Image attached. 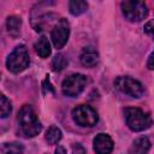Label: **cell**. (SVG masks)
<instances>
[{"label":"cell","mask_w":154,"mask_h":154,"mask_svg":"<svg viewBox=\"0 0 154 154\" xmlns=\"http://www.w3.org/2000/svg\"><path fill=\"white\" fill-rule=\"evenodd\" d=\"M120 10L129 22H141L148 16V6L143 1L126 0L122 1Z\"/></svg>","instance_id":"5"},{"label":"cell","mask_w":154,"mask_h":154,"mask_svg":"<svg viewBox=\"0 0 154 154\" xmlns=\"http://www.w3.org/2000/svg\"><path fill=\"white\" fill-rule=\"evenodd\" d=\"M72 154H87V150L81 143H75L72 146Z\"/></svg>","instance_id":"20"},{"label":"cell","mask_w":154,"mask_h":154,"mask_svg":"<svg viewBox=\"0 0 154 154\" xmlns=\"http://www.w3.org/2000/svg\"><path fill=\"white\" fill-rule=\"evenodd\" d=\"M61 137H63V132L55 125L49 126L48 130L46 131V135H45V138L48 142V144H57L61 140Z\"/></svg>","instance_id":"14"},{"label":"cell","mask_w":154,"mask_h":154,"mask_svg":"<svg viewBox=\"0 0 154 154\" xmlns=\"http://www.w3.org/2000/svg\"><path fill=\"white\" fill-rule=\"evenodd\" d=\"M113 147V140L107 134H97L93 140V148L96 154H111Z\"/></svg>","instance_id":"9"},{"label":"cell","mask_w":154,"mask_h":154,"mask_svg":"<svg viewBox=\"0 0 154 154\" xmlns=\"http://www.w3.org/2000/svg\"><path fill=\"white\" fill-rule=\"evenodd\" d=\"M67 64H69V61L65 58V55L59 53V54H57V55L53 57L52 63H51V66H52V70L53 71L59 72V71H63L67 66Z\"/></svg>","instance_id":"17"},{"label":"cell","mask_w":154,"mask_h":154,"mask_svg":"<svg viewBox=\"0 0 154 154\" xmlns=\"http://www.w3.org/2000/svg\"><path fill=\"white\" fill-rule=\"evenodd\" d=\"M20 26H22V19L18 16H10L6 19V29L8 34L13 37L18 36L20 32Z\"/></svg>","instance_id":"13"},{"label":"cell","mask_w":154,"mask_h":154,"mask_svg":"<svg viewBox=\"0 0 154 154\" xmlns=\"http://www.w3.org/2000/svg\"><path fill=\"white\" fill-rule=\"evenodd\" d=\"M150 147H152V143H150L149 138L146 136H142V137L136 138L132 142V144L130 146V148L128 150V154H147L149 152Z\"/></svg>","instance_id":"11"},{"label":"cell","mask_w":154,"mask_h":154,"mask_svg":"<svg viewBox=\"0 0 154 154\" xmlns=\"http://www.w3.org/2000/svg\"><path fill=\"white\" fill-rule=\"evenodd\" d=\"M147 67L149 70H154V51L149 54L148 57V61H147Z\"/></svg>","instance_id":"21"},{"label":"cell","mask_w":154,"mask_h":154,"mask_svg":"<svg viewBox=\"0 0 154 154\" xmlns=\"http://www.w3.org/2000/svg\"><path fill=\"white\" fill-rule=\"evenodd\" d=\"M88 83V78L82 73H72L67 76L61 83V90L64 95L70 97L78 96L85 88Z\"/></svg>","instance_id":"7"},{"label":"cell","mask_w":154,"mask_h":154,"mask_svg":"<svg viewBox=\"0 0 154 154\" xmlns=\"http://www.w3.org/2000/svg\"><path fill=\"white\" fill-rule=\"evenodd\" d=\"M71 116L73 122L82 128H91L96 125L99 120V116L96 111L88 105H79L75 107L71 112Z\"/></svg>","instance_id":"6"},{"label":"cell","mask_w":154,"mask_h":154,"mask_svg":"<svg viewBox=\"0 0 154 154\" xmlns=\"http://www.w3.org/2000/svg\"><path fill=\"white\" fill-rule=\"evenodd\" d=\"M2 154H23L24 146L19 142H5L1 146Z\"/></svg>","instance_id":"15"},{"label":"cell","mask_w":154,"mask_h":154,"mask_svg":"<svg viewBox=\"0 0 154 154\" xmlns=\"http://www.w3.org/2000/svg\"><path fill=\"white\" fill-rule=\"evenodd\" d=\"M143 31H144L148 36L154 37V19H150V20H148V22L144 24Z\"/></svg>","instance_id":"19"},{"label":"cell","mask_w":154,"mask_h":154,"mask_svg":"<svg viewBox=\"0 0 154 154\" xmlns=\"http://www.w3.org/2000/svg\"><path fill=\"white\" fill-rule=\"evenodd\" d=\"M0 106H1V118H7L11 113V111H12V105L5 95H1Z\"/></svg>","instance_id":"18"},{"label":"cell","mask_w":154,"mask_h":154,"mask_svg":"<svg viewBox=\"0 0 154 154\" xmlns=\"http://www.w3.org/2000/svg\"><path fill=\"white\" fill-rule=\"evenodd\" d=\"M79 60H81V64L83 66H85V67H94L99 63V53L91 46L84 47L82 53H81V55H79Z\"/></svg>","instance_id":"10"},{"label":"cell","mask_w":154,"mask_h":154,"mask_svg":"<svg viewBox=\"0 0 154 154\" xmlns=\"http://www.w3.org/2000/svg\"><path fill=\"white\" fill-rule=\"evenodd\" d=\"M114 87L120 93L135 99H140L144 94L143 84L129 76H118L114 79Z\"/></svg>","instance_id":"4"},{"label":"cell","mask_w":154,"mask_h":154,"mask_svg":"<svg viewBox=\"0 0 154 154\" xmlns=\"http://www.w3.org/2000/svg\"><path fill=\"white\" fill-rule=\"evenodd\" d=\"M17 120H18L19 129L25 137H35L42 130V125L37 118L34 108L30 105L22 106V108L18 112Z\"/></svg>","instance_id":"1"},{"label":"cell","mask_w":154,"mask_h":154,"mask_svg":"<svg viewBox=\"0 0 154 154\" xmlns=\"http://www.w3.org/2000/svg\"><path fill=\"white\" fill-rule=\"evenodd\" d=\"M35 51L36 53L41 57V58H48V55H51L52 48H51V43L48 41V38L46 36H41L36 43H35Z\"/></svg>","instance_id":"12"},{"label":"cell","mask_w":154,"mask_h":154,"mask_svg":"<svg viewBox=\"0 0 154 154\" xmlns=\"http://www.w3.org/2000/svg\"><path fill=\"white\" fill-rule=\"evenodd\" d=\"M29 52L24 45H18L8 54L6 59V67L12 73H19L29 66Z\"/></svg>","instance_id":"3"},{"label":"cell","mask_w":154,"mask_h":154,"mask_svg":"<svg viewBox=\"0 0 154 154\" xmlns=\"http://www.w3.org/2000/svg\"><path fill=\"white\" fill-rule=\"evenodd\" d=\"M54 154H66V149H65L63 146H58V147L55 148Z\"/></svg>","instance_id":"22"},{"label":"cell","mask_w":154,"mask_h":154,"mask_svg":"<svg viewBox=\"0 0 154 154\" xmlns=\"http://www.w3.org/2000/svg\"><path fill=\"white\" fill-rule=\"evenodd\" d=\"M125 123L131 131L141 132L149 129L153 124V119L148 113L137 107H128L124 109Z\"/></svg>","instance_id":"2"},{"label":"cell","mask_w":154,"mask_h":154,"mask_svg":"<svg viewBox=\"0 0 154 154\" xmlns=\"http://www.w3.org/2000/svg\"><path fill=\"white\" fill-rule=\"evenodd\" d=\"M69 37H70V25H69V22L65 18H61L53 26L52 32H51V40L53 42L54 48L61 49L66 45Z\"/></svg>","instance_id":"8"},{"label":"cell","mask_w":154,"mask_h":154,"mask_svg":"<svg viewBox=\"0 0 154 154\" xmlns=\"http://www.w3.org/2000/svg\"><path fill=\"white\" fill-rule=\"evenodd\" d=\"M88 10V4L83 0H72L69 2V11L72 16H79Z\"/></svg>","instance_id":"16"}]
</instances>
